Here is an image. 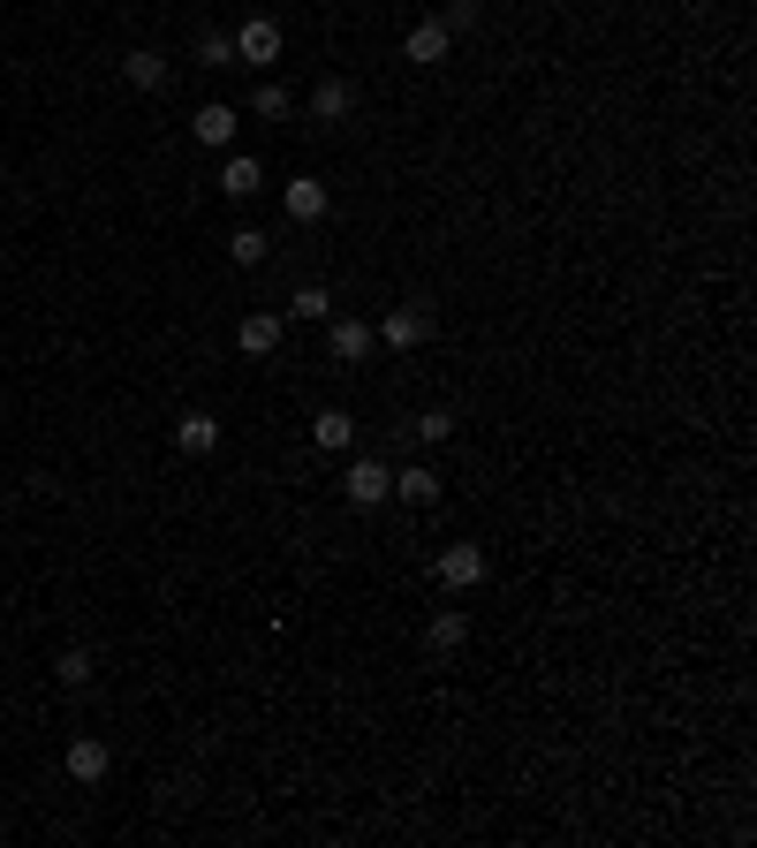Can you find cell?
Here are the masks:
<instances>
[{"mask_svg": "<svg viewBox=\"0 0 757 848\" xmlns=\"http://www.w3.org/2000/svg\"><path fill=\"white\" fill-rule=\"evenodd\" d=\"M235 61H251V69H265V61H281V23H265V16H251V23L235 31Z\"/></svg>", "mask_w": 757, "mask_h": 848, "instance_id": "6da1fadb", "label": "cell"}, {"mask_svg": "<svg viewBox=\"0 0 757 848\" xmlns=\"http://www.w3.org/2000/svg\"><path fill=\"white\" fill-rule=\"evenodd\" d=\"M440 584H447V592H477V584H485V553L477 546H447L440 553Z\"/></svg>", "mask_w": 757, "mask_h": 848, "instance_id": "7a4b0ae2", "label": "cell"}, {"mask_svg": "<svg viewBox=\"0 0 757 848\" xmlns=\"http://www.w3.org/2000/svg\"><path fill=\"white\" fill-rule=\"evenodd\" d=\"M424 334H432V311H424V303H402V311H386V326H378V341H386V349H417Z\"/></svg>", "mask_w": 757, "mask_h": 848, "instance_id": "3957f363", "label": "cell"}, {"mask_svg": "<svg viewBox=\"0 0 757 848\" xmlns=\"http://www.w3.org/2000/svg\"><path fill=\"white\" fill-rule=\"evenodd\" d=\"M386 493H394V477L378 463H349V508H378Z\"/></svg>", "mask_w": 757, "mask_h": 848, "instance_id": "277c9868", "label": "cell"}, {"mask_svg": "<svg viewBox=\"0 0 757 848\" xmlns=\"http://www.w3.org/2000/svg\"><path fill=\"white\" fill-rule=\"evenodd\" d=\"M174 447H182V455H212V447H220V417L190 410V417L174 424Z\"/></svg>", "mask_w": 757, "mask_h": 848, "instance_id": "5b68a950", "label": "cell"}, {"mask_svg": "<svg viewBox=\"0 0 757 848\" xmlns=\"http://www.w3.org/2000/svg\"><path fill=\"white\" fill-rule=\"evenodd\" d=\"M326 349H334L341 364H356V356H372V326H364V319H334V326H326Z\"/></svg>", "mask_w": 757, "mask_h": 848, "instance_id": "8992f818", "label": "cell"}, {"mask_svg": "<svg viewBox=\"0 0 757 848\" xmlns=\"http://www.w3.org/2000/svg\"><path fill=\"white\" fill-rule=\"evenodd\" d=\"M122 77L137 91H168V61H160L152 46H137V53H122Z\"/></svg>", "mask_w": 757, "mask_h": 848, "instance_id": "52a82bcc", "label": "cell"}, {"mask_svg": "<svg viewBox=\"0 0 757 848\" xmlns=\"http://www.w3.org/2000/svg\"><path fill=\"white\" fill-rule=\"evenodd\" d=\"M424 644H432L440 659H447V652H463V644H470V614H455V606H447V614H432V629H424Z\"/></svg>", "mask_w": 757, "mask_h": 848, "instance_id": "ba28073f", "label": "cell"}, {"mask_svg": "<svg viewBox=\"0 0 757 848\" xmlns=\"http://www.w3.org/2000/svg\"><path fill=\"white\" fill-rule=\"evenodd\" d=\"M447 39H455L447 23H417V31L402 39V53H410V61H424V69H432V61H447Z\"/></svg>", "mask_w": 757, "mask_h": 848, "instance_id": "9c48e42d", "label": "cell"}, {"mask_svg": "<svg viewBox=\"0 0 757 848\" xmlns=\"http://www.w3.org/2000/svg\"><path fill=\"white\" fill-rule=\"evenodd\" d=\"M69 780H107V743L99 735H84V743H69Z\"/></svg>", "mask_w": 757, "mask_h": 848, "instance_id": "30bf717a", "label": "cell"}, {"mask_svg": "<svg viewBox=\"0 0 757 848\" xmlns=\"http://www.w3.org/2000/svg\"><path fill=\"white\" fill-rule=\"evenodd\" d=\"M243 356H273V349H281V319H273V311H258V319H243Z\"/></svg>", "mask_w": 757, "mask_h": 848, "instance_id": "8fae6325", "label": "cell"}, {"mask_svg": "<svg viewBox=\"0 0 757 848\" xmlns=\"http://www.w3.org/2000/svg\"><path fill=\"white\" fill-rule=\"evenodd\" d=\"M349 107H356V91L341 84V77H326V84L311 91V114H319V122H341V114H349Z\"/></svg>", "mask_w": 757, "mask_h": 848, "instance_id": "7c38bea8", "label": "cell"}, {"mask_svg": "<svg viewBox=\"0 0 757 848\" xmlns=\"http://www.w3.org/2000/svg\"><path fill=\"white\" fill-rule=\"evenodd\" d=\"M349 432H356V424H349V410H319V417H311V440H319L326 455H341V447H349Z\"/></svg>", "mask_w": 757, "mask_h": 848, "instance_id": "4fadbf2b", "label": "cell"}, {"mask_svg": "<svg viewBox=\"0 0 757 848\" xmlns=\"http://www.w3.org/2000/svg\"><path fill=\"white\" fill-rule=\"evenodd\" d=\"M289 220H326V182H289Z\"/></svg>", "mask_w": 757, "mask_h": 848, "instance_id": "5bb4252c", "label": "cell"}, {"mask_svg": "<svg viewBox=\"0 0 757 848\" xmlns=\"http://www.w3.org/2000/svg\"><path fill=\"white\" fill-rule=\"evenodd\" d=\"M198 144H228V137H235V107H198Z\"/></svg>", "mask_w": 757, "mask_h": 848, "instance_id": "9a60e30c", "label": "cell"}, {"mask_svg": "<svg viewBox=\"0 0 757 848\" xmlns=\"http://www.w3.org/2000/svg\"><path fill=\"white\" fill-rule=\"evenodd\" d=\"M394 493H402V501H417V508H432V501H440V477H432V470H402V477H394Z\"/></svg>", "mask_w": 757, "mask_h": 848, "instance_id": "2e32d148", "label": "cell"}, {"mask_svg": "<svg viewBox=\"0 0 757 848\" xmlns=\"http://www.w3.org/2000/svg\"><path fill=\"white\" fill-rule=\"evenodd\" d=\"M258 182H265V174H258V160H228V168H220V190H228V198H251Z\"/></svg>", "mask_w": 757, "mask_h": 848, "instance_id": "e0dca14e", "label": "cell"}, {"mask_svg": "<svg viewBox=\"0 0 757 848\" xmlns=\"http://www.w3.org/2000/svg\"><path fill=\"white\" fill-rule=\"evenodd\" d=\"M265 251H273V243H265L258 228H235V235H228V258H235V265H265Z\"/></svg>", "mask_w": 757, "mask_h": 848, "instance_id": "ac0fdd59", "label": "cell"}, {"mask_svg": "<svg viewBox=\"0 0 757 848\" xmlns=\"http://www.w3.org/2000/svg\"><path fill=\"white\" fill-rule=\"evenodd\" d=\"M91 667H99V659H91L84 644H69V652H61V667H53V675L69 682V689H84V682H91Z\"/></svg>", "mask_w": 757, "mask_h": 848, "instance_id": "d6986e66", "label": "cell"}, {"mask_svg": "<svg viewBox=\"0 0 757 848\" xmlns=\"http://www.w3.org/2000/svg\"><path fill=\"white\" fill-rule=\"evenodd\" d=\"M295 319H334V296H326V289H319V281H311V289H295V303H289Z\"/></svg>", "mask_w": 757, "mask_h": 848, "instance_id": "ffe728a7", "label": "cell"}, {"mask_svg": "<svg viewBox=\"0 0 757 848\" xmlns=\"http://www.w3.org/2000/svg\"><path fill=\"white\" fill-rule=\"evenodd\" d=\"M198 61H205V69H228V61H235V39L205 31V39H198Z\"/></svg>", "mask_w": 757, "mask_h": 848, "instance_id": "44dd1931", "label": "cell"}, {"mask_svg": "<svg viewBox=\"0 0 757 848\" xmlns=\"http://www.w3.org/2000/svg\"><path fill=\"white\" fill-rule=\"evenodd\" d=\"M258 114H265V122H281V114H289V91L281 84H258V99H251Z\"/></svg>", "mask_w": 757, "mask_h": 848, "instance_id": "7402d4cb", "label": "cell"}, {"mask_svg": "<svg viewBox=\"0 0 757 848\" xmlns=\"http://www.w3.org/2000/svg\"><path fill=\"white\" fill-rule=\"evenodd\" d=\"M447 432H455V417H447V410H424V417H417V440H432V447H440Z\"/></svg>", "mask_w": 757, "mask_h": 848, "instance_id": "603a6c76", "label": "cell"}]
</instances>
